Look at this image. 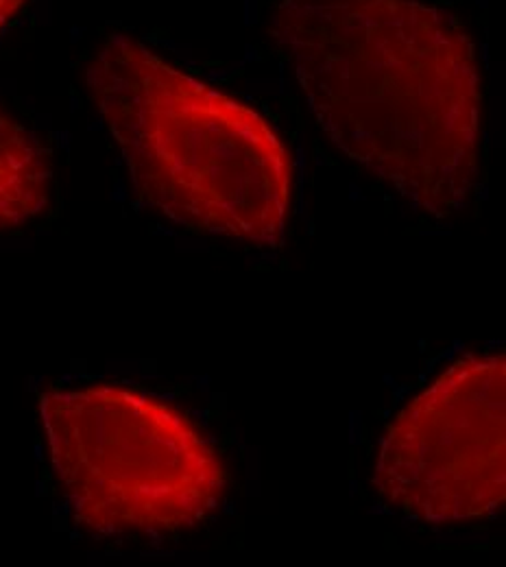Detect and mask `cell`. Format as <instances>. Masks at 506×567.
<instances>
[{
  "instance_id": "6da1fadb",
  "label": "cell",
  "mask_w": 506,
  "mask_h": 567,
  "mask_svg": "<svg viewBox=\"0 0 506 567\" xmlns=\"http://www.w3.org/2000/svg\"><path fill=\"white\" fill-rule=\"evenodd\" d=\"M268 35L342 155L426 216L469 208L482 75L458 15L428 0H277Z\"/></svg>"
},
{
  "instance_id": "7a4b0ae2",
  "label": "cell",
  "mask_w": 506,
  "mask_h": 567,
  "mask_svg": "<svg viewBox=\"0 0 506 567\" xmlns=\"http://www.w3.org/2000/svg\"><path fill=\"white\" fill-rule=\"evenodd\" d=\"M85 83L142 203L196 234L282 245L293 168L260 112L127 33L101 44Z\"/></svg>"
},
{
  "instance_id": "3957f363",
  "label": "cell",
  "mask_w": 506,
  "mask_h": 567,
  "mask_svg": "<svg viewBox=\"0 0 506 567\" xmlns=\"http://www.w3.org/2000/svg\"><path fill=\"white\" fill-rule=\"evenodd\" d=\"M40 419L75 524L96 537L190 530L219 510L227 471L188 415L149 393L94 384L40 395Z\"/></svg>"
},
{
  "instance_id": "277c9868",
  "label": "cell",
  "mask_w": 506,
  "mask_h": 567,
  "mask_svg": "<svg viewBox=\"0 0 506 567\" xmlns=\"http://www.w3.org/2000/svg\"><path fill=\"white\" fill-rule=\"evenodd\" d=\"M373 489L421 524L496 515L506 500V358L454 362L397 415L377 445Z\"/></svg>"
},
{
  "instance_id": "5b68a950",
  "label": "cell",
  "mask_w": 506,
  "mask_h": 567,
  "mask_svg": "<svg viewBox=\"0 0 506 567\" xmlns=\"http://www.w3.org/2000/svg\"><path fill=\"white\" fill-rule=\"evenodd\" d=\"M50 159L33 131L0 107V229L20 227L50 199Z\"/></svg>"
},
{
  "instance_id": "8992f818",
  "label": "cell",
  "mask_w": 506,
  "mask_h": 567,
  "mask_svg": "<svg viewBox=\"0 0 506 567\" xmlns=\"http://www.w3.org/2000/svg\"><path fill=\"white\" fill-rule=\"evenodd\" d=\"M27 0H0V29H3L11 17L22 9Z\"/></svg>"
}]
</instances>
